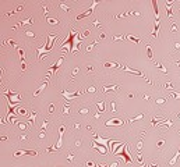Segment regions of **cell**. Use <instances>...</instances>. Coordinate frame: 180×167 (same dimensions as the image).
<instances>
[{"label": "cell", "mask_w": 180, "mask_h": 167, "mask_svg": "<svg viewBox=\"0 0 180 167\" xmlns=\"http://www.w3.org/2000/svg\"><path fill=\"white\" fill-rule=\"evenodd\" d=\"M64 129H66V127H64V125H62V127H60V131H59V139H57V142L55 144V146L46 148V152H48V153L57 152V150H59V149H60V148L63 146V134H64Z\"/></svg>", "instance_id": "4"}, {"label": "cell", "mask_w": 180, "mask_h": 167, "mask_svg": "<svg viewBox=\"0 0 180 167\" xmlns=\"http://www.w3.org/2000/svg\"><path fill=\"white\" fill-rule=\"evenodd\" d=\"M156 67H158V68H159V70H161V71L163 72V74H168V70H166V68H165V67H163L162 64H161V63H156Z\"/></svg>", "instance_id": "34"}, {"label": "cell", "mask_w": 180, "mask_h": 167, "mask_svg": "<svg viewBox=\"0 0 180 167\" xmlns=\"http://www.w3.org/2000/svg\"><path fill=\"white\" fill-rule=\"evenodd\" d=\"M158 33H159V21L155 20V25H154V29H152V36L154 38H156Z\"/></svg>", "instance_id": "21"}, {"label": "cell", "mask_w": 180, "mask_h": 167, "mask_svg": "<svg viewBox=\"0 0 180 167\" xmlns=\"http://www.w3.org/2000/svg\"><path fill=\"white\" fill-rule=\"evenodd\" d=\"M141 167H149V166H141Z\"/></svg>", "instance_id": "62"}, {"label": "cell", "mask_w": 180, "mask_h": 167, "mask_svg": "<svg viewBox=\"0 0 180 167\" xmlns=\"http://www.w3.org/2000/svg\"><path fill=\"white\" fill-rule=\"evenodd\" d=\"M46 20H48V22L50 25H57L59 24V20H56V18H46Z\"/></svg>", "instance_id": "33"}, {"label": "cell", "mask_w": 180, "mask_h": 167, "mask_svg": "<svg viewBox=\"0 0 180 167\" xmlns=\"http://www.w3.org/2000/svg\"><path fill=\"white\" fill-rule=\"evenodd\" d=\"M63 61H64V56H62V57H60V59H59V60L55 63V64H53V66H50V68H49V70H48V72H46V78L52 77V75H53V74L56 72L57 68H59V67L63 64Z\"/></svg>", "instance_id": "5"}, {"label": "cell", "mask_w": 180, "mask_h": 167, "mask_svg": "<svg viewBox=\"0 0 180 167\" xmlns=\"http://www.w3.org/2000/svg\"><path fill=\"white\" fill-rule=\"evenodd\" d=\"M117 166H119V164H117V161H115V163H112V164H110L109 167H117Z\"/></svg>", "instance_id": "54"}, {"label": "cell", "mask_w": 180, "mask_h": 167, "mask_svg": "<svg viewBox=\"0 0 180 167\" xmlns=\"http://www.w3.org/2000/svg\"><path fill=\"white\" fill-rule=\"evenodd\" d=\"M99 4V3H98V1H92V6H91L90 8H87V10L84 11V13H81V14H78V15H77V20H82V18H85V17H88V15H91V14H92V13H94V8H95L96 6Z\"/></svg>", "instance_id": "6"}, {"label": "cell", "mask_w": 180, "mask_h": 167, "mask_svg": "<svg viewBox=\"0 0 180 167\" xmlns=\"http://www.w3.org/2000/svg\"><path fill=\"white\" fill-rule=\"evenodd\" d=\"M63 113H64V114H68V113H70V107H68V106H64V109H63Z\"/></svg>", "instance_id": "44"}, {"label": "cell", "mask_w": 180, "mask_h": 167, "mask_svg": "<svg viewBox=\"0 0 180 167\" xmlns=\"http://www.w3.org/2000/svg\"><path fill=\"white\" fill-rule=\"evenodd\" d=\"M46 86H48V81H46V82H43V84H42V85L39 86V88H38V91H36V92L34 93V96H38L41 92H43V91L46 89Z\"/></svg>", "instance_id": "25"}, {"label": "cell", "mask_w": 180, "mask_h": 167, "mask_svg": "<svg viewBox=\"0 0 180 167\" xmlns=\"http://www.w3.org/2000/svg\"><path fill=\"white\" fill-rule=\"evenodd\" d=\"M126 148H127V144H122L120 146H119V149L115 152V156H120L122 153H123V150L126 149Z\"/></svg>", "instance_id": "24"}, {"label": "cell", "mask_w": 180, "mask_h": 167, "mask_svg": "<svg viewBox=\"0 0 180 167\" xmlns=\"http://www.w3.org/2000/svg\"><path fill=\"white\" fill-rule=\"evenodd\" d=\"M149 167H158V166H156V164H151Z\"/></svg>", "instance_id": "59"}, {"label": "cell", "mask_w": 180, "mask_h": 167, "mask_svg": "<svg viewBox=\"0 0 180 167\" xmlns=\"http://www.w3.org/2000/svg\"><path fill=\"white\" fill-rule=\"evenodd\" d=\"M1 72H3V71H1V70H0V78H1Z\"/></svg>", "instance_id": "60"}, {"label": "cell", "mask_w": 180, "mask_h": 167, "mask_svg": "<svg viewBox=\"0 0 180 167\" xmlns=\"http://www.w3.org/2000/svg\"><path fill=\"white\" fill-rule=\"evenodd\" d=\"M173 4V1H166V3H165V6H166V13H168V17H172L173 15V13H172V8H170V6Z\"/></svg>", "instance_id": "26"}, {"label": "cell", "mask_w": 180, "mask_h": 167, "mask_svg": "<svg viewBox=\"0 0 180 167\" xmlns=\"http://www.w3.org/2000/svg\"><path fill=\"white\" fill-rule=\"evenodd\" d=\"M155 102H156V105H163V103L166 102V99H163V98H159V99H156Z\"/></svg>", "instance_id": "39"}, {"label": "cell", "mask_w": 180, "mask_h": 167, "mask_svg": "<svg viewBox=\"0 0 180 167\" xmlns=\"http://www.w3.org/2000/svg\"><path fill=\"white\" fill-rule=\"evenodd\" d=\"M177 117H179V118H180V113H177Z\"/></svg>", "instance_id": "61"}, {"label": "cell", "mask_w": 180, "mask_h": 167, "mask_svg": "<svg viewBox=\"0 0 180 167\" xmlns=\"http://www.w3.org/2000/svg\"><path fill=\"white\" fill-rule=\"evenodd\" d=\"M116 89H119L117 85H109V86H103V88H102V92H103V93H106V92H110V91H116Z\"/></svg>", "instance_id": "20"}, {"label": "cell", "mask_w": 180, "mask_h": 167, "mask_svg": "<svg viewBox=\"0 0 180 167\" xmlns=\"http://www.w3.org/2000/svg\"><path fill=\"white\" fill-rule=\"evenodd\" d=\"M96 167H109V166H102V164H96Z\"/></svg>", "instance_id": "58"}, {"label": "cell", "mask_w": 180, "mask_h": 167, "mask_svg": "<svg viewBox=\"0 0 180 167\" xmlns=\"http://www.w3.org/2000/svg\"><path fill=\"white\" fill-rule=\"evenodd\" d=\"M137 161L140 163L141 166H144V164H142V163H144V157H142V155H141V153H138V155H137Z\"/></svg>", "instance_id": "36"}, {"label": "cell", "mask_w": 180, "mask_h": 167, "mask_svg": "<svg viewBox=\"0 0 180 167\" xmlns=\"http://www.w3.org/2000/svg\"><path fill=\"white\" fill-rule=\"evenodd\" d=\"M152 7H154V14H155V20L159 21V7H158V3L154 0L152 1Z\"/></svg>", "instance_id": "18"}, {"label": "cell", "mask_w": 180, "mask_h": 167, "mask_svg": "<svg viewBox=\"0 0 180 167\" xmlns=\"http://www.w3.org/2000/svg\"><path fill=\"white\" fill-rule=\"evenodd\" d=\"M122 144H123V142H117V141H115V139H113L112 142H110V145H109V146H110V153H112V155H115V152L119 149V146H120Z\"/></svg>", "instance_id": "14"}, {"label": "cell", "mask_w": 180, "mask_h": 167, "mask_svg": "<svg viewBox=\"0 0 180 167\" xmlns=\"http://www.w3.org/2000/svg\"><path fill=\"white\" fill-rule=\"evenodd\" d=\"M62 95L66 98V100H73V99H75L77 96H80L81 95V91H75V92H66V91H63L62 92Z\"/></svg>", "instance_id": "9"}, {"label": "cell", "mask_w": 180, "mask_h": 167, "mask_svg": "<svg viewBox=\"0 0 180 167\" xmlns=\"http://www.w3.org/2000/svg\"><path fill=\"white\" fill-rule=\"evenodd\" d=\"M179 157H180V150H177L176 153H174V156L169 160V166H174L176 163H177V160H179Z\"/></svg>", "instance_id": "17"}, {"label": "cell", "mask_w": 180, "mask_h": 167, "mask_svg": "<svg viewBox=\"0 0 180 167\" xmlns=\"http://www.w3.org/2000/svg\"><path fill=\"white\" fill-rule=\"evenodd\" d=\"M147 56H148V59H152L154 57V53H152V47L149 45H147Z\"/></svg>", "instance_id": "30"}, {"label": "cell", "mask_w": 180, "mask_h": 167, "mask_svg": "<svg viewBox=\"0 0 180 167\" xmlns=\"http://www.w3.org/2000/svg\"><path fill=\"white\" fill-rule=\"evenodd\" d=\"M18 54H20V59H21V66H23V70H25V52L24 49H18Z\"/></svg>", "instance_id": "19"}, {"label": "cell", "mask_w": 180, "mask_h": 167, "mask_svg": "<svg viewBox=\"0 0 180 167\" xmlns=\"http://www.w3.org/2000/svg\"><path fill=\"white\" fill-rule=\"evenodd\" d=\"M169 92H170V93H172V96H173L174 99H180V92H176V91H169Z\"/></svg>", "instance_id": "35"}, {"label": "cell", "mask_w": 180, "mask_h": 167, "mask_svg": "<svg viewBox=\"0 0 180 167\" xmlns=\"http://www.w3.org/2000/svg\"><path fill=\"white\" fill-rule=\"evenodd\" d=\"M179 150H180V149H179Z\"/></svg>", "instance_id": "63"}, {"label": "cell", "mask_w": 180, "mask_h": 167, "mask_svg": "<svg viewBox=\"0 0 180 167\" xmlns=\"http://www.w3.org/2000/svg\"><path fill=\"white\" fill-rule=\"evenodd\" d=\"M48 125H49V121H48V120H46V121H43V124H42V129H45Z\"/></svg>", "instance_id": "48"}, {"label": "cell", "mask_w": 180, "mask_h": 167, "mask_svg": "<svg viewBox=\"0 0 180 167\" xmlns=\"http://www.w3.org/2000/svg\"><path fill=\"white\" fill-rule=\"evenodd\" d=\"M126 39H129L130 42H135V43H137V42H140V38H138V36H133V35H127V36H126Z\"/></svg>", "instance_id": "29"}, {"label": "cell", "mask_w": 180, "mask_h": 167, "mask_svg": "<svg viewBox=\"0 0 180 167\" xmlns=\"http://www.w3.org/2000/svg\"><path fill=\"white\" fill-rule=\"evenodd\" d=\"M91 148L96 149L99 153H102V156H105L107 153V148H106V146H102V145H98V144H92V145H91Z\"/></svg>", "instance_id": "12"}, {"label": "cell", "mask_w": 180, "mask_h": 167, "mask_svg": "<svg viewBox=\"0 0 180 167\" xmlns=\"http://www.w3.org/2000/svg\"><path fill=\"white\" fill-rule=\"evenodd\" d=\"M120 68H123L124 71H127V72H131V74H135V75H140V77H142V78H145L144 77V74L141 71H138V70H133V68H130L129 66H124V67H120Z\"/></svg>", "instance_id": "13"}, {"label": "cell", "mask_w": 180, "mask_h": 167, "mask_svg": "<svg viewBox=\"0 0 180 167\" xmlns=\"http://www.w3.org/2000/svg\"><path fill=\"white\" fill-rule=\"evenodd\" d=\"M174 46H176L177 49H180V43H174Z\"/></svg>", "instance_id": "57"}, {"label": "cell", "mask_w": 180, "mask_h": 167, "mask_svg": "<svg viewBox=\"0 0 180 167\" xmlns=\"http://www.w3.org/2000/svg\"><path fill=\"white\" fill-rule=\"evenodd\" d=\"M88 35H90V31H85V32L82 33V36H84V38H85V36H88Z\"/></svg>", "instance_id": "55"}, {"label": "cell", "mask_w": 180, "mask_h": 167, "mask_svg": "<svg viewBox=\"0 0 180 167\" xmlns=\"http://www.w3.org/2000/svg\"><path fill=\"white\" fill-rule=\"evenodd\" d=\"M25 35H27V36H29V38H35V33L31 32V31H27V32H25Z\"/></svg>", "instance_id": "43"}, {"label": "cell", "mask_w": 180, "mask_h": 167, "mask_svg": "<svg viewBox=\"0 0 180 167\" xmlns=\"http://www.w3.org/2000/svg\"><path fill=\"white\" fill-rule=\"evenodd\" d=\"M59 7H60L63 11H66V13H70V7H68L66 3H63V1H62V3H59Z\"/></svg>", "instance_id": "28"}, {"label": "cell", "mask_w": 180, "mask_h": 167, "mask_svg": "<svg viewBox=\"0 0 180 167\" xmlns=\"http://www.w3.org/2000/svg\"><path fill=\"white\" fill-rule=\"evenodd\" d=\"M45 137H46V132L43 131V129H42V131H41V134H39V138H41V139H43Z\"/></svg>", "instance_id": "46"}, {"label": "cell", "mask_w": 180, "mask_h": 167, "mask_svg": "<svg viewBox=\"0 0 180 167\" xmlns=\"http://www.w3.org/2000/svg\"><path fill=\"white\" fill-rule=\"evenodd\" d=\"M137 149H138V150H141V149H142V142H141V141L138 142V144H137Z\"/></svg>", "instance_id": "50"}, {"label": "cell", "mask_w": 180, "mask_h": 167, "mask_svg": "<svg viewBox=\"0 0 180 167\" xmlns=\"http://www.w3.org/2000/svg\"><path fill=\"white\" fill-rule=\"evenodd\" d=\"M88 111H90L88 109H80V111H78V113H81V114H87Z\"/></svg>", "instance_id": "45"}, {"label": "cell", "mask_w": 180, "mask_h": 167, "mask_svg": "<svg viewBox=\"0 0 180 167\" xmlns=\"http://www.w3.org/2000/svg\"><path fill=\"white\" fill-rule=\"evenodd\" d=\"M77 72H78V68H74V71H73V77H75V75H77Z\"/></svg>", "instance_id": "53"}, {"label": "cell", "mask_w": 180, "mask_h": 167, "mask_svg": "<svg viewBox=\"0 0 180 167\" xmlns=\"http://www.w3.org/2000/svg\"><path fill=\"white\" fill-rule=\"evenodd\" d=\"M95 91H96V88H95V86H90V88H88V92H90V93H94Z\"/></svg>", "instance_id": "47"}, {"label": "cell", "mask_w": 180, "mask_h": 167, "mask_svg": "<svg viewBox=\"0 0 180 167\" xmlns=\"http://www.w3.org/2000/svg\"><path fill=\"white\" fill-rule=\"evenodd\" d=\"M57 38H59L57 33H50V35H48V43H45L43 46L36 47V53L39 56V60H42V59L50 52V49L53 47V45H55V42L57 40Z\"/></svg>", "instance_id": "1"}, {"label": "cell", "mask_w": 180, "mask_h": 167, "mask_svg": "<svg viewBox=\"0 0 180 167\" xmlns=\"http://www.w3.org/2000/svg\"><path fill=\"white\" fill-rule=\"evenodd\" d=\"M124 121L122 120V118H110V120H107L106 122H105V125H107V127H120V125H123Z\"/></svg>", "instance_id": "8"}, {"label": "cell", "mask_w": 180, "mask_h": 167, "mask_svg": "<svg viewBox=\"0 0 180 167\" xmlns=\"http://www.w3.org/2000/svg\"><path fill=\"white\" fill-rule=\"evenodd\" d=\"M103 66L107 67V68H117V67H120L117 63H113V61H105V63H103Z\"/></svg>", "instance_id": "23"}, {"label": "cell", "mask_w": 180, "mask_h": 167, "mask_svg": "<svg viewBox=\"0 0 180 167\" xmlns=\"http://www.w3.org/2000/svg\"><path fill=\"white\" fill-rule=\"evenodd\" d=\"M119 157H122V159L124 160V163H133V161H134V160H133V157L130 156V153H129V150H127V148L123 150V153L119 156Z\"/></svg>", "instance_id": "11"}, {"label": "cell", "mask_w": 180, "mask_h": 167, "mask_svg": "<svg viewBox=\"0 0 180 167\" xmlns=\"http://www.w3.org/2000/svg\"><path fill=\"white\" fill-rule=\"evenodd\" d=\"M55 111V105H50V107H49V113H53Z\"/></svg>", "instance_id": "52"}, {"label": "cell", "mask_w": 180, "mask_h": 167, "mask_svg": "<svg viewBox=\"0 0 180 167\" xmlns=\"http://www.w3.org/2000/svg\"><path fill=\"white\" fill-rule=\"evenodd\" d=\"M92 137H94V139H95V144L102 145V146H106V148L109 146V144L113 141L112 138H102V137H98V135H95V134H92Z\"/></svg>", "instance_id": "7"}, {"label": "cell", "mask_w": 180, "mask_h": 167, "mask_svg": "<svg viewBox=\"0 0 180 167\" xmlns=\"http://www.w3.org/2000/svg\"><path fill=\"white\" fill-rule=\"evenodd\" d=\"M170 31H172V32H177V25H176V22H173V24H172Z\"/></svg>", "instance_id": "41"}, {"label": "cell", "mask_w": 180, "mask_h": 167, "mask_svg": "<svg viewBox=\"0 0 180 167\" xmlns=\"http://www.w3.org/2000/svg\"><path fill=\"white\" fill-rule=\"evenodd\" d=\"M110 107H112V111H113V113H116V103H115V100H112V103H110Z\"/></svg>", "instance_id": "42"}, {"label": "cell", "mask_w": 180, "mask_h": 167, "mask_svg": "<svg viewBox=\"0 0 180 167\" xmlns=\"http://www.w3.org/2000/svg\"><path fill=\"white\" fill-rule=\"evenodd\" d=\"M67 159H68V160H70V161H71V160H73V159H74V157H73V155H68V157H67Z\"/></svg>", "instance_id": "56"}, {"label": "cell", "mask_w": 180, "mask_h": 167, "mask_svg": "<svg viewBox=\"0 0 180 167\" xmlns=\"http://www.w3.org/2000/svg\"><path fill=\"white\" fill-rule=\"evenodd\" d=\"M28 24H32V18H28V20H24V21H20L17 25H14V28L23 27V25H28Z\"/></svg>", "instance_id": "22"}, {"label": "cell", "mask_w": 180, "mask_h": 167, "mask_svg": "<svg viewBox=\"0 0 180 167\" xmlns=\"http://www.w3.org/2000/svg\"><path fill=\"white\" fill-rule=\"evenodd\" d=\"M96 107H98V113L99 114L105 113V102L103 100H96Z\"/></svg>", "instance_id": "16"}, {"label": "cell", "mask_w": 180, "mask_h": 167, "mask_svg": "<svg viewBox=\"0 0 180 167\" xmlns=\"http://www.w3.org/2000/svg\"><path fill=\"white\" fill-rule=\"evenodd\" d=\"M87 167H96V164L92 163V161H88V163H87Z\"/></svg>", "instance_id": "49"}, {"label": "cell", "mask_w": 180, "mask_h": 167, "mask_svg": "<svg viewBox=\"0 0 180 167\" xmlns=\"http://www.w3.org/2000/svg\"><path fill=\"white\" fill-rule=\"evenodd\" d=\"M75 40H77V32H75V31H71V32H70V35L66 38V40L63 42V45L60 46V47H62V49H67L68 53H71V50H73V46H74V43H75Z\"/></svg>", "instance_id": "2"}, {"label": "cell", "mask_w": 180, "mask_h": 167, "mask_svg": "<svg viewBox=\"0 0 180 167\" xmlns=\"http://www.w3.org/2000/svg\"><path fill=\"white\" fill-rule=\"evenodd\" d=\"M144 117V114H138V116H135V117H133V118H130V121L129 122H134L135 120H141Z\"/></svg>", "instance_id": "37"}, {"label": "cell", "mask_w": 180, "mask_h": 167, "mask_svg": "<svg viewBox=\"0 0 180 167\" xmlns=\"http://www.w3.org/2000/svg\"><path fill=\"white\" fill-rule=\"evenodd\" d=\"M1 95H4L7 98V103H11V105H20L23 99L20 98V95L17 92H13V91H3Z\"/></svg>", "instance_id": "3"}, {"label": "cell", "mask_w": 180, "mask_h": 167, "mask_svg": "<svg viewBox=\"0 0 180 167\" xmlns=\"http://www.w3.org/2000/svg\"><path fill=\"white\" fill-rule=\"evenodd\" d=\"M95 45H96V42H92L91 45H88V46H87V50H88V52H91V50L95 47Z\"/></svg>", "instance_id": "38"}, {"label": "cell", "mask_w": 180, "mask_h": 167, "mask_svg": "<svg viewBox=\"0 0 180 167\" xmlns=\"http://www.w3.org/2000/svg\"><path fill=\"white\" fill-rule=\"evenodd\" d=\"M35 118H36V113L32 111V113H31V117H29V120H28V122L31 125H35Z\"/></svg>", "instance_id": "27"}, {"label": "cell", "mask_w": 180, "mask_h": 167, "mask_svg": "<svg viewBox=\"0 0 180 167\" xmlns=\"http://www.w3.org/2000/svg\"><path fill=\"white\" fill-rule=\"evenodd\" d=\"M163 144H165V141H163V139H161V141L158 142V146H159V148H162V146H163Z\"/></svg>", "instance_id": "51"}, {"label": "cell", "mask_w": 180, "mask_h": 167, "mask_svg": "<svg viewBox=\"0 0 180 167\" xmlns=\"http://www.w3.org/2000/svg\"><path fill=\"white\" fill-rule=\"evenodd\" d=\"M18 127L21 128V129H25V128H27V122H21V121H18Z\"/></svg>", "instance_id": "40"}, {"label": "cell", "mask_w": 180, "mask_h": 167, "mask_svg": "<svg viewBox=\"0 0 180 167\" xmlns=\"http://www.w3.org/2000/svg\"><path fill=\"white\" fill-rule=\"evenodd\" d=\"M16 111H17L20 116H25V114H27V110H25L24 107H16Z\"/></svg>", "instance_id": "31"}, {"label": "cell", "mask_w": 180, "mask_h": 167, "mask_svg": "<svg viewBox=\"0 0 180 167\" xmlns=\"http://www.w3.org/2000/svg\"><path fill=\"white\" fill-rule=\"evenodd\" d=\"M129 15H140L138 11H127V13H123V14H119V15H115L113 18L117 20V18H123V17H129Z\"/></svg>", "instance_id": "15"}, {"label": "cell", "mask_w": 180, "mask_h": 167, "mask_svg": "<svg viewBox=\"0 0 180 167\" xmlns=\"http://www.w3.org/2000/svg\"><path fill=\"white\" fill-rule=\"evenodd\" d=\"M24 155H31V156H36L38 155V152L36 150H17L14 156L16 157H20V156H24Z\"/></svg>", "instance_id": "10"}, {"label": "cell", "mask_w": 180, "mask_h": 167, "mask_svg": "<svg viewBox=\"0 0 180 167\" xmlns=\"http://www.w3.org/2000/svg\"><path fill=\"white\" fill-rule=\"evenodd\" d=\"M126 39V35H120V36H112L113 42H117V40H124Z\"/></svg>", "instance_id": "32"}]
</instances>
